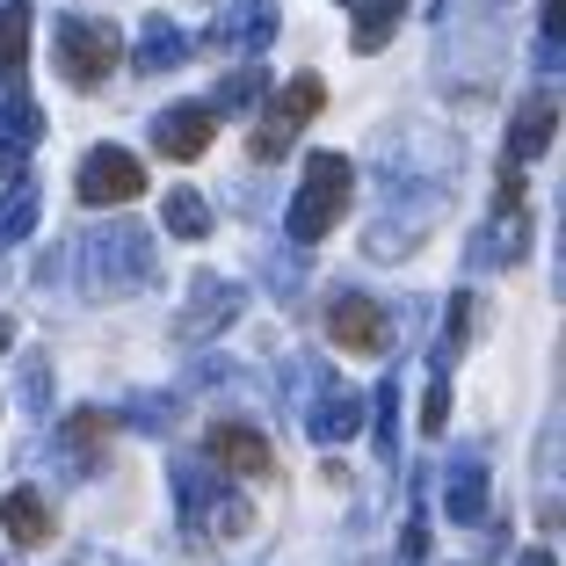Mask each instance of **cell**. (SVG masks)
<instances>
[{
    "mask_svg": "<svg viewBox=\"0 0 566 566\" xmlns=\"http://www.w3.org/2000/svg\"><path fill=\"white\" fill-rule=\"evenodd\" d=\"M153 283V240L146 226H124V218H102L95 233L81 240V291L102 305L117 298H138Z\"/></svg>",
    "mask_w": 566,
    "mask_h": 566,
    "instance_id": "cell-1",
    "label": "cell"
},
{
    "mask_svg": "<svg viewBox=\"0 0 566 566\" xmlns=\"http://www.w3.org/2000/svg\"><path fill=\"white\" fill-rule=\"evenodd\" d=\"M203 458H211V472H240V480H269V472H276L269 436L248 429V421H218V429L203 436Z\"/></svg>",
    "mask_w": 566,
    "mask_h": 566,
    "instance_id": "cell-6",
    "label": "cell"
},
{
    "mask_svg": "<svg viewBox=\"0 0 566 566\" xmlns=\"http://www.w3.org/2000/svg\"><path fill=\"white\" fill-rule=\"evenodd\" d=\"M203 523H218V537H240L254 516H248V501H240V494H226V486H218V494L203 501Z\"/></svg>",
    "mask_w": 566,
    "mask_h": 566,
    "instance_id": "cell-22",
    "label": "cell"
},
{
    "mask_svg": "<svg viewBox=\"0 0 566 566\" xmlns=\"http://www.w3.org/2000/svg\"><path fill=\"white\" fill-rule=\"evenodd\" d=\"M160 226L175 240H203L211 233V203L197 197V189H167V203H160Z\"/></svg>",
    "mask_w": 566,
    "mask_h": 566,
    "instance_id": "cell-17",
    "label": "cell"
},
{
    "mask_svg": "<svg viewBox=\"0 0 566 566\" xmlns=\"http://www.w3.org/2000/svg\"><path fill=\"white\" fill-rule=\"evenodd\" d=\"M349 197H356V167L342 160V153H313V160H305L298 197H291V218H283V233L298 240V248L327 240V233H334V218L349 211Z\"/></svg>",
    "mask_w": 566,
    "mask_h": 566,
    "instance_id": "cell-2",
    "label": "cell"
},
{
    "mask_svg": "<svg viewBox=\"0 0 566 566\" xmlns=\"http://www.w3.org/2000/svg\"><path fill=\"white\" fill-rule=\"evenodd\" d=\"M400 15H407V0H356V51H385Z\"/></svg>",
    "mask_w": 566,
    "mask_h": 566,
    "instance_id": "cell-18",
    "label": "cell"
},
{
    "mask_svg": "<svg viewBox=\"0 0 566 566\" xmlns=\"http://www.w3.org/2000/svg\"><path fill=\"white\" fill-rule=\"evenodd\" d=\"M218 117L203 109V102H175V109H160L153 117V146H160V160H197L203 146H211Z\"/></svg>",
    "mask_w": 566,
    "mask_h": 566,
    "instance_id": "cell-7",
    "label": "cell"
},
{
    "mask_svg": "<svg viewBox=\"0 0 566 566\" xmlns=\"http://www.w3.org/2000/svg\"><path fill=\"white\" fill-rule=\"evenodd\" d=\"M132 197H146V167L132 160L124 146H95L81 160V203H132Z\"/></svg>",
    "mask_w": 566,
    "mask_h": 566,
    "instance_id": "cell-5",
    "label": "cell"
},
{
    "mask_svg": "<svg viewBox=\"0 0 566 566\" xmlns=\"http://www.w3.org/2000/svg\"><path fill=\"white\" fill-rule=\"evenodd\" d=\"M552 132H559V102L552 95H531L516 109V124H509V160H545V146H552Z\"/></svg>",
    "mask_w": 566,
    "mask_h": 566,
    "instance_id": "cell-11",
    "label": "cell"
},
{
    "mask_svg": "<svg viewBox=\"0 0 566 566\" xmlns=\"http://www.w3.org/2000/svg\"><path fill=\"white\" fill-rule=\"evenodd\" d=\"M0 138H15V146H36L44 138V109L30 95H8L0 102Z\"/></svg>",
    "mask_w": 566,
    "mask_h": 566,
    "instance_id": "cell-21",
    "label": "cell"
},
{
    "mask_svg": "<svg viewBox=\"0 0 566 566\" xmlns=\"http://www.w3.org/2000/svg\"><path fill=\"white\" fill-rule=\"evenodd\" d=\"M443 8H450V0H443Z\"/></svg>",
    "mask_w": 566,
    "mask_h": 566,
    "instance_id": "cell-28",
    "label": "cell"
},
{
    "mask_svg": "<svg viewBox=\"0 0 566 566\" xmlns=\"http://www.w3.org/2000/svg\"><path fill=\"white\" fill-rule=\"evenodd\" d=\"M0 523H8V537L15 545H51V531H59V516H51V501L36 494V486H15V494L0 501Z\"/></svg>",
    "mask_w": 566,
    "mask_h": 566,
    "instance_id": "cell-12",
    "label": "cell"
},
{
    "mask_svg": "<svg viewBox=\"0 0 566 566\" xmlns=\"http://www.w3.org/2000/svg\"><path fill=\"white\" fill-rule=\"evenodd\" d=\"M211 44H233V51H262V44H276V0H233V8L218 15Z\"/></svg>",
    "mask_w": 566,
    "mask_h": 566,
    "instance_id": "cell-10",
    "label": "cell"
},
{
    "mask_svg": "<svg viewBox=\"0 0 566 566\" xmlns=\"http://www.w3.org/2000/svg\"><path fill=\"white\" fill-rule=\"evenodd\" d=\"M319 102H327V81H319V73H298V81L276 95V109H269V117L248 132V160H283V153H291V138L319 117Z\"/></svg>",
    "mask_w": 566,
    "mask_h": 566,
    "instance_id": "cell-4",
    "label": "cell"
},
{
    "mask_svg": "<svg viewBox=\"0 0 566 566\" xmlns=\"http://www.w3.org/2000/svg\"><path fill=\"white\" fill-rule=\"evenodd\" d=\"M516 566H559V559H552V552H545V545H531V552H523V559H516Z\"/></svg>",
    "mask_w": 566,
    "mask_h": 566,
    "instance_id": "cell-27",
    "label": "cell"
},
{
    "mask_svg": "<svg viewBox=\"0 0 566 566\" xmlns=\"http://www.w3.org/2000/svg\"><path fill=\"white\" fill-rule=\"evenodd\" d=\"M36 226V189L30 182H15V197L0 203V240H22Z\"/></svg>",
    "mask_w": 566,
    "mask_h": 566,
    "instance_id": "cell-23",
    "label": "cell"
},
{
    "mask_svg": "<svg viewBox=\"0 0 566 566\" xmlns=\"http://www.w3.org/2000/svg\"><path fill=\"white\" fill-rule=\"evenodd\" d=\"M124 36L109 30V22H95V15H59V44H51V59H59V73H66L73 87H95V81H109L117 73V59H124Z\"/></svg>",
    "mask_w": 566,
    "mask_h": 566,
    "instance_id": "cell-3",
    "label": "cell"
},
{
    "mask_svg": "<svg viewBox=\"0 0 566 566\" xmlns=\"http://www.w3.org/2000/svg\"><path fill=\"white\" fill-rule=\"evenodd\" d=\"M102 443H109V415H102V407H87V415L66 421V465L73 472H95Z\"/></svg>",
    "mask_w": 566,
    "mask_h": 566,
    "instance_id": "cell-16",
    "label": "cell"
},
{
    "mask_svg": "<svg viewBox=\"0 0 566 566\" xmlns=\"http://www.w3.org/2000/svg\"><path fill=\"white\" fill-rule=\"evenodd\" d=\"M356 429H364V392H349V385H327L313 400V415H305V436H313V443H349Z\"/></svg>",
    "mask_w": 566,
    "mask_h": 566,
    "instance_id": "cell-9",
    "label": "cell"
},
{
    "mask_svg": "<svg viewBox=\"0 0 566 566\" xmlns=\"http://www.w3.org/2000/svg\"><path fill=\"white\" fill-rule=\"evenodd\" d=\"M327 334L342 342V349H356V356H378V349H385V313H378V298H364V291L334 298Z\"/></svg>",
    "mask_w": 566,
    "mask_h": 566,
    "instance_id": "cell-8",
    "label": "cell"
},
{
    "mask_svg": "<svg viewBox=\"0 0 566 566\" xmlns=\"http://www.w3.org/2000/svg\"><path fill=\"white\" fill-rule=\"evenodd\" d=\"M226 319H240V291L218 283V276H203L197 298H189V313H182V334H211V327H226Z\"/></svg>",
    "mask_w": 566,
    "mask_h": 566,
    "instance_id": "cell-14",
    "label": "cell"
},
{
    "mask_svg": "<svg viewBox=\"0 0 566 566\" xmlns=\"http://www.w3.org/2000/svg\"><path fill=\"white\" fill-rule=\"evenodd\" d=\"M443 509H450V523H480L486 516V465L480 458H458V465H450Z\"/></svg>",
    "mask_w": 566,
    "mask_h": 566,
    "instance_id": "cell-13",
    "label": "cell"
},
{
    "mask_svg": "<svg viewBox=\"0 0 566 566\" xmlns=\"http://www.w3.org/2000/svg\"><path fill=\"white\" fill-rule=\"evenodd\" d=\"M30 59V0H0V73H22Z\"/></svg>",
    "mask_w": 566,
    "mask_h": 566,
    "instance_id": "cell-19",
    "label": "cell"
},
{
    "mask_svg": "<svg viewBox=\"0 0 566 566\" xmlns=\"http://www.w3.org/2000/svg\"><path fill=\"white\" fill-rule=\"evenodd\" d=\"M262 66H240V73H226V81H218V95L203 102V109H211V117H240V109H248L254 95H262Z\"/></svg>",
    "mask_w": 566,
    "mask_h": 566,
    "instance_id": "cell-20",
    "label": "cell"
},
{
    "mask_svg": "<svg viewBox=\"0 0 566 566\" xmlns=\"http://www.w3.org/2000/svg\"><path fill=\"white\" fill-rule=\"evenodd\" d=\"M392 400H400V385L385 378L378 385V450H385V458H392Z\"/></svg>",
    "mask_w": 566,
    "mask_h": 566,
    "instance_id": "cell-25",
    "label": "cell"
},
{
    "mask_svg": "<svg viewBox=\"0 0 566 566\" xmlns=\"http://www.w3.org/2000/svg\"><path fill=\"white\" fill-rule=\"evenodd\" d=\"M443 421H450V378H436V385H429V407H421V429L443 436Z\"/></svg>",
    "mask_w": 566,
    "mask_h": 566,
    "instance_id": "cell-24",
    "label": "cell"
},
{
    "mask_svg": "<svg viewBox=\"0 0 566 566\" xmlns=\"http://www.w3.org/2000/svg\"><path fill=\"white\" fill-rule=\"evenodd\" d=\"M15 182H22V146L0 138V189H15Z\"/></svg>",
    "mask_w": 566,
    "mask_h": 566,
    "instance_id": "cell-26",
    "label": "cell"
},
{
    "mask_svg": "<svg viewBox=\"0 0 566 566\" xmlns=\"http://www.w3.org/2000/svg\"><path fill=\"white\" fill-rule=\"evenodd\" d=\"M132 59H138V73H175V66L189 59V36L175 30V22L153 15L146 30H138V51H132Z\"/></svg>",
    "mask_w": 566,
    "mask_h": 566,
    "instance_id": "cell-15",
    "label": "cell"
}]
</instances>
